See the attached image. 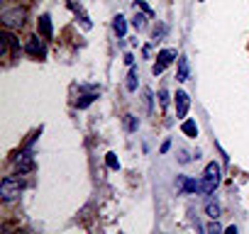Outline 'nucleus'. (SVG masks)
<instances>
[{
    "label": "nucleus",
    "instance_id": "nucleus-24",
    "mask_svg": "<svg viewBox=\"0 0 249 234\" xmlns=\"http://www.w3.org/2000/svg\"><path fill=\"white\" fill-rule=\"evenodd\" d=\"M132 61H135V56H132V54H124V64H130V66H132Z\"/></svg>",
    "mask_w": 249,
    "mask_h": 234
},
{
    "label": "nucleus",
    "instance_id": "nucleus-21",
    "mask_svg": "<svg viewBox=\"0 0 249 234\" xmlns=\"http://www.w3.org/2000/svg\"><path fill=\"white\" fill-rule=\"evenodd\" d=\"M205 229H208V232H210V234H217V232H222V227H220V224H217V219H213V222H210V224H208V227H205Z\"/></svg>",
    "mask_w": 249,
    "mask_h": 234
},
{
    "label": "nucleus",
    "instance_id": "nucleus-18",
    "mask_svg": "<svg viewBox=\"0 0 249 234\" xmlns=\"http://www.w3.org/2000/svg\"><path fill=\"white\" fill-rule=\"evenodd\" d=\"M159 105H161V110H166V107H169V90H166V88H161V90H159Z\"/></svg>",
    "mask_w": 249,
    "mask_h": 234
},
{
    "label": "nucleus",
    "instance_id": "nucleus-11",
    "mask_svg": "<svg viewBox=\"0 0 249 234\" xmlns=\"http://www.w3.org/2000/svg\"><path fill=\"white\" fill-rule=\"evenodd\" d=\"M178 185H181L186 193H196V190H200V183H198V181H193V178H183V176L178 178Z\"/></svg>",
    "mask_w": 249,
    "mask_h": 234
},
{
    "label": "nucleus",
    "instance_id": "nucleus-6",
    "mask_svg": "<svg viewBox=\"0 0 249 234\" xmlns=\"http://www.w3.org/2000/svg\"><path fill=\"white\" fill-rule=\"evenodd\" d=\"M25 49H27V54H32V56H37V59H44V56H47V47H44V42H42L39 37H32Z\"/></svg>",
    "mask_w": 249,
    "mask_h": 234
},
{
    "label": "nucleus",
    "instance_id": "nucleus-12",
    "mask_svg": "<svg viewBox=\"0 0 249 234\" xmlns=\"http://www.w3.org/2000/svg\"><path fill=\"white\" fill-rule=\"evenodd\" d=\"M178 81H188V59L186 56H178V73H176Z\"/></svg>",
    "mask_w": 249,
    "mask_h": 234
},
{
    "label": "nucleus",
    "instance_id": "nucleus-20",
    "mask_svg": "<svg viewBox=\"0 0 249 234\" xmlns=\"http://www.w3.org/2000/svg\"><path fill=\"white\" fill-rule=\"evenodd\" d=\"M137 125H140V122H137V117H135V115H127V130H130V132H135V130H137Z\"/></svg>",
    "mask_w": 249,
    "mask_h": 234
},
{
    "label": "nucleus",
    "instance_id": "nucleus-2",
    "mask_svg": "<svg viewBox=\"0 0 249 234\" xmlns=\"http://www.w3.org/2000/svg\"><path fill=\"white\" fill-rule=\"evenodd\" d=\"M22 193V181L15 178V176H5L3 181H0V200L3 202H13L18 200Z\"/></svg>",
    "mask_w": 249,
    "mask_h": 234
},
{
    "label": "nucleus",
    "instance_id": "nucleus-16",
    "mask_svg": "<svg viewBox=\"0 0 249 234\" xmlns=\"http://www.w3.org/2000/svg\"><path fill=\"white\" fill-rule=\"evenodd\" d=\"M137 78H140V76H137V68H132L130 76H127V90H130V93L137 90Z\"/></svg>",
    "mask_w": 249,
    "mask_h": 234
},
{
    "label": "nucleus",
    "instance_id": "nucleus-17",
    "mask_svg": "<svg viewBox=\"0 0 249 234\" xmlns=\"http://www.w3.org/2000/svg\"><path fill=\"white\" fill-rule=\"evenodd\" d=\"M105 164H107V168H112V171H117V168H120V161H117V156H115V154H105Z\"/></svg>",
    "mask_w": 249,
    "mask_h": 234
},
{
    "label": "nucleus",
    "instance_id": "nucleus-15",
    "mask_svg": "<svg viewBox=\"0 0 249 234\" xmlns=\"http://www.w3.org/2000/svg\"><path fill=\"white\" fill-rule=\"evenodd\" d=\"M147 17H149L147 13H144V15H135V20H132V27H135L137 32H142V30L147 27Z\"/></svg>",
    "mask_w": 249,
    "mask_h": 234
},
{
    "label": "nucleus",
    "instance_id": "nucleus-14",
    "mask_svg": "<svg viewBox=\"0 0 249 234\" xmlns=\"http://www.w3.org/2000/svg\"><path fill=\"white\" fill-rule=\"evenodd\" d=\"M164 37H166V25H161V22H159V25L154 27V32H152V42L157 44V42H161Z\"/></svg>",
    "mask_w": 249,
    "mask_h": 234
},
{
    "label": "nucleus",
    "instance_id": "nucleus-8",
    "mask_svg": "<svg viewBox=\"0 0 249 234\" xmlns=\"http://www.w3.org/2000/svg\"><path fill=\"white\" fill-rule=\"evenodd\" d=\"M37 30H39V34L44 37V39H52V17L49 15H42L39 17V22H37Z\"/></svg>",
    "mask_w": 249,
    "mask_h": 234
},
{
    "label": "nucleus",
    "instance_id": "nucleus-22",
    "mask_svg": "<svg viewBox=\"0 0 249 234\" xmlns=\"http://www.w3.org/2000/svg\"><path fill=\"white\" fill-rule=\"evenodd\" d=\"M178 161H181V164H188V161H191L188 151H183V149H181V151H178Z\"/></svg>",
    "mask_w": 249,
    "mask_h": 234
},
{
    "label": "nucleus",
    "instance_id": "nucleus-7",
    "mask_svg": "<svg viewBox=\"0 0 249 234\" xmlns=\"http://www.w3.org/2000/svg\"><path fill=\"white\" fill-rule=\"evenodd\" d=\"M15 168H18V173H30V171H35V159L30 154H20L15 159Z\"/></svg>",
    "mask_w": 249,
    "mask_h": 234
},
{
    "label": "nucleus",
    "instance_id": "nucleus-1",
    "mask_svg": "<svg viewBox=\"0 0 249 234\" xmlns=\"http://www.w3.org/2000/svg\"><path fill=\"white\" fill-rule=\"evenodd\" d=\"M220 173H222V168H220V164H215V161H210L208 166H205V173H203V181H200V195H213L215 193V188L220 185Z\"/></svg>",
    "mask_w": 249,
    "mask_h": 234
},
{
    "label": "nucleus",
    "instance_id": "nucleus-13",
    "mask_svg": "<svg viewBox=\"0 0 249 234\" xmlns=\"http://www.w3.org/2000/svg\"><path fill=\"white\" fill-rule=\"evenodd\" d=\"M205 215H208L210 219H220V205H217L215 200H208V202H205Z\"/></svg>",
    "mask_w": 249,
    "mask_h": 234
},
{
    "label": "nucleus",
    "instance_id": "nucleus-3",
    "mask_svg": "<svg viewBox=\"0 0 249 234\" xmlns=\"http://www.w3.org/2000/svg\"><path fill=\"white\" fill-rule=\"evenodd\" d=\"M25 17H27V10L25 8H10V10H3L0 13V22H3L5 30H20L25 25Z\"/></svg>",
    "mask_w": 249,
    "mask_h": 234
},
{
    "label": "nucleus",
    "instance_id": "nucleus-23",
    "mask_svg": "<svg viewBox=\"0 0 249 234\" xmlns=\"http://www.w3.org/2000/svg\"><path fill=\"white\" fill-rule=\"evenodd\" d=\"M169 149H171V139H166V142H164V144H161V154H166V151H169Z\"/></svg>",
    "mask_w": 249,
    "mask_h": 234
},
{
    "label": "nucleus",
    "instance_id": "nucleus-9",
    "mask_svg": "<svg viewBox=\"0 0 249 234\" xmlns=\"http://www.w3.org/2000/svg\"><path fill=\"white\" fill-rule=\"evenodd\" d=\"M112 30H115V34L122 39V37H124V32H127V20H124L122 15H117V17L112 20Z\"/></svg>",
    "mask_w": 249,
    "mask_h": 234
},
{
    "label": "nucleus",
    "instance_id": "nucleus-5",
    "mask_svg": "<svg viewBox=\"0 0 249 234\" xmlns=\"http://www.w3.org/2000/svg\"><path fill=\"white\" fill-rule=\"evenodd\" d=\"M174 100H176V117H181V120H183V117L188 115V107H191V98H188L186 90H176Z\"/></svg>",
    "mask_w": 249,
    "mask_h": 234
},
{
    "label": "nucleus",
    "instance_id": "nucleus-4",
    "mask_svg": "<svg viewBox=\"0 0 249 234\" xmlns=\"http://www.w3.org/2000/svg\"><path fill=\"white\" fill-rule=\"evenodd\" d=\"M174 59H176V51H174V49H161V51L157 54V64L152 66V73H154V76H161Z\"/></svg>",
    "mask_w": 249,
    "mask_h": 234
},
{
    "label": "nucleus",
    "instance_id": "nucleus-10",
    "mask_svg": "<svg viewBox=\"0 0 249 234\" xmlns=\"http://www.w3.org/2000/svg\"><path fill=\"white\" fill-rule=\"evenodd\" d=\"M181 132H183L186 137L196 139V137H198V125H196L193 120H183V125H181Z\"/></svg>",
    "mask_w": 249,
    "mask_h": 234
},
{
    "label": "nucleus",
    "instance_id": "nucleus-19",
    "mask_svg": "<svg viewBox=\"0 0 249 234\" xmlns=\"http://www.w3.org/2000/svg\"><path fill=\"white\" fill-rule=\"evenodd\" d=\"M95 98H98V95H93V93H88V95H83V98L78 100V107H81V110H83V107H88V105H90V102H93Z\"/></svg>",
    "mask_w": 249,
    "mask_h": 234
}]
</instances>
